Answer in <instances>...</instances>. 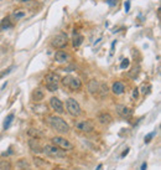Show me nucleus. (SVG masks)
<instances>
[{
	"instance_id": "1",
	"label": "nucleus",
	"mask_w": 161,
	"mask_h": 170,
	"mask_svg": "<svg viewBox=\"0 0 161 170\" xmlns=\"http://www.w3.org/2000/svg\"><path fill=\"white\" fill-rule=\"evenodd\" d=\"M46 123L57 133L59 134H67L70 132V125L66 123L63 118L57 116H48L46 118Z\"/></svg>"
},
{
	"instance_id": "2",
	"label": "nucleus",
	"mask_w": 161,
	"mask_h": 170,
	"mask_svg": "<svg viewBox=\"0 0 161 170\" xmlns=\"http://www.w3.org/2000/svg\"><path fill=\"white\" fill-rule=\"evenodd\" d=\"M87 88H88V92H89L90 94H93L94 97H99V98H103V97L107 96V93H108V87H107V85L101 83V82L95 81V80L89 81Z\"/></svg>"
},
{
	"instance_id": "3",
	"label": "nucleus",
	"mask_w": 161,
	"mask_h": 170,
	"mask_svg": "<svg viewBox=\"0 0 161 170\" xmlns=\"http://www.w3.org/2000/svg\"><path fill=\"white\" fill-rule=\"evenodd\" d=\"M61 82L63 83L64 87H67L72 92H78L82 88V81L78 77H75V76H71V75L63 77Z\"/></svg>"
},
{
	"instance_id": "4",
	"label": "nucleus",
	"mask_w": 161,
	"mask_h": 170,
	"mask_svg": "<svg viewBox=\"0 0 161 170\" xmlns=\"http://www.w3.org/2000/svg\"><path fill=\"white\" fill-rule=\"evenodd\" d=\"M61 82V77L56 73V72H48L45 78H44V83L46 86V88L50 92H55L58 88V83Z\"/></svg>"
},
{
	"instance_id": "5",
	"label": "nucleus",
	"mask_w": 161,
	"mask_h": 170,
	"mask_svg": "<svg viewBox=\"0 0 161 170\" xmlns=\"http://www.w3.org/2000/svg\"><path fill=\"white\" fill-rule=\"evenodd\" d=\"M51 142H52V144H53L55 147H57V148L61 149V150H64V152L73 150V144H72L70 140H67L66 138L61 137V135H56V137H53V138L51 139Z\"/></svg>"
},
{
	"instance_id": "6",
	"label": "nucleus",
	"mask_w": 161,
	"mask_h": 170,
	"mask_svg": "<svg viewBox=\"0 0 161 170\" xmlns=\"http://www.w3.org/2000/svg\"><path fill=\"white\" fill-rule=\"evenodd\" d=\"M51 45L55 49H59V50L61 49H64V47L68 45V36L64 32H59V34H57L56 36L52 38Z\"/></svg>"
},
{
	"instance_id": "7",
	"label": "nucleus",
	"mask_w": 161,
	"mask_h": 170,
	"mask_svg": "<svg viewBox=\"0 0 161 170\" xmlns=\"http://www.w3.org/2000/svg\"><path fill=\"white\" fill-rule=\"evenodd\" d=\"M42 152H44L46 155L51 156V158H56V159L66 158V152L58 149V148L55 147V145H45V147H42Z\"/></svg>"
},
{
	"instance_id": "8",
	"label": "nucleus",
	"mask_w": 161,
	"mask_h": 170,
	"mask_svg": "<svg viewBox=\"0 0 161 170\" xmlns=\"http://www.w3.org/2000/svg\"><path fill=\"white\" fill-rule=\"evenodd\" d=\"M66 109H67L68 114L72 116V117H78L81 114V112H82L79 103L75 98H68L66 101Z\"/></svg>"
},
{
	"instance_id": "9",
	"label": "nucleus",
	"mask_w": 161,
	"mask_h": 170,
	"mask_svg": "<svg viewBox=\"0 0 161 170\" xmlns=\"http://www.w3.org/2000/svg\"><path fill=\"white\" fill-rule=\"evenodd\" d=\"M75 127L77 130H79L81 133H92L94 129V124L92 121L89 119H84V121H78L75 123Z\"/></svg>"
},
{
	"instance_id": "10",
	"label": "nucleus",
	"mask_w": 161,
	"mask_h": 170,
	"mask_svg": "<svg viewBox=\"0 0 161 170\" xmlns=\"http://www.w3.org/2000/svg\"><path fill=\"white\" fill-rule=\"evenodd\" d=\"M50 106H51V108H52L56 113H58V114H62V113L64 112L62 101H61L59 98H57V97H52V98L50 99Z\"/></svg>"
},
{
	"instance_id": "11",
	"label": "nucleus",
	"mask_w": 161,
	"mask_h": 170,
	"mask_svg": "<svg viewBox=\"0 0 161 170\" xmlns=\"http://www.w3.org/2000/svg\"><path fill=\"white\" fill-rule=\"evenodd\" d=\"M115 111H117L118 116L121 117V118H124V119H126V118H129V117L132 116L130 108H128L126 106H123V105H117L115 106Z\"/></svg>"
},
{
	"instance_id": "12",
	"label": "nucleus",
	"mask_w": 161,
	"mask_h": 170,
	"mask_svg": "<svg viewBox=\"0 0 161 170\" xmlns=\"http://www.w3.org/2000/svg\"><path fill=\"white\" fill-rule=\"evenodd\" d=\"M97 119H98V122L103 125H108L113 122V117L108 113V112H103L101 114H98V117H97Z\"/></svg>"
},
{
	"instance_id": "13",
	"label": "nucleus",
	"mask_w": 161,
	"mask_h": 170,
	"mask_svg": "<svg viewBox=\"0 0 161 170\" xmlns=\"http://www.w3.org/2000/svg\"><path fill=\"white\" fill-rule=\"evenodd\" d=\"M31 109L34 113L36 114H46L48 112V108L46 105H42V103H36V105H32L31 106Z\"/></svg>"
},
{
	"instance_id": "14",
	"label": "nucleus",
	"mask_w": 161,
	"mask_h": 170,
	"mask_svg": "<svg viewBox=\"0 0 161 170\" xmlns=\"http://www.w3.org/2000/svg\"><path fill=\"white\" fill-rule=\"evenodd\" d=\"M70 58V55L66 52V51H57L55 53V60L58 62V63H64V62H67Z\"/></svg>"
},
{
	"instance_id": "15",
	"label": "nucleus",
	"mask_w": 161,
	"mask_h": 170,
	"mask_svg": "<svg viewBox=\"0 0 161 170\" xmlns=\"http://www.w3.org/2000/svg\"><path fill=\"white\" fill-rule=\"evenodd\" d=\"M44 98H45V93H44V91H41L40 88H36V89L32 91V93H31V99L34 101V102L39 103V102L42 101Z\"/></svg>"
},
{
	"instance_id": "16",
	"label": "nucleus",
	"mask_w": 161,
	"mask_h": 170,
	"mask_svg": "<svg viewBox=\"0 0 161 170\" xmlns=\"http://www.w3.org/2000/svg\"><path fill=\"white\" fill-rule=\"evenodd\" d=\"M124 91H125V86H124L123 82L118 81V82H114V83H113V86H112V92H113L114 94H121V93H124Z\"/></svg>"
},
{
	"instance_id": "17",
	"label": "nucleus",
	"mask_w": 161,
	"mask_h": 170,
	"mask_svg": "<svg viewBox=\"0 0 161 170\" xmlns=\"http://www.w3.org/2000/svg\"><path fill=\"white\" fill-rule=\"evenodd\" d=\"M29 145L31 148V150L34 153H41L42 152V147L40 145V143L36 140V139H31L29 140Z\"/></svg>"
},
{
	"instance_id": "18",
	"label": "nucleus",
	"mask_w": 161,
	"mask_h": 170,
	"mask_svg": "<svg viewBox=\"0 0 161 170\" xmlns=\"http://www.w3.org/2000/svg\"><path fill=\"white\" fill-rule=\"evenodd\" d=\"M27 134L30 135V137H32V139H40V138H42L44 137V134L39 130V129H34V128H31V129H29V132H27Z\"/></svg>"
},
{
	"instance_id": "19",
	"label": "nucleus",
	"mask_w": 161,
	"mask_h": 170,
	"mask_svg": "<svg viewBox=\"0 0 161 170\" xmlns=\"http://www.w3.org/2000/svg\"><path fill=\"white\" fill-rule=\"evenodd\" d=\"M82 42H83V36L82 35H79V34H76V35L73 36V46L75 47H79L81 45H82Z\"/></svg>"
},
{
	"instance_id": "20",
	"label": "nucleus",
	"mask_w": 161,
	"mask_h": 170,
	"mask_svg": "<svg viewBox=\"0 0 161 170\" xmlns=\"http://www.w3.org/2000/svg\"><path fill=\"white\" fill-rule=\"evenodd\" d=\"M0 170H11V164L9 160H2L0 161Z\"/></svg>"
},
{
	"instance_id": "21",
	"label": "nucleus",
	"mask_w": 161,
	"mask_h": 170,
	"mask_svg": "<svg viewBox=\"0 0 161 170\" xmlns=\"http://www.w3.org/2000/svg\"><path fill=\"white\" fill-rule=\"evenodd\" d=\"M25 15H26V13H25L24 10H15V11H14V14H13V18H14V19H16V20H19V19L24 18Z\"/></svg>"
},
{
	"instance_id": "22",
	"label": "nucleus",
	"mask_w": 161,
	"mask_h": 170,
	"mask_svg": "<svg viewBox=\"0 0 161 170\" xmlns=\"http://www.w3.org/2000/svg\"><path fill=\"white\" fill-rule=\"evenodd\" d=\"M13 119H14V114H13V113L9 114V116L6 117V119H5V122H4V128H5V129L9 128V125H10L11 122H13Z\"/></svg>"
},
{
	"instance_id": "23",
	"label": "nucleus",
	"mask_w": 161,
	"mask_h": 170,
	"mask_svg": "<svg viewBox=\"0 0 161 170\" xmlns=\"http://www.w3.org/2000/svg\"><path fill=\"white\" fill-rule=\"evenodd\" d=\"M9 21H10V18H5V19L2 21V24H0V26H2L3 29H6V27L11 26V24H10Z\"/></svg>"
},
{
	"instance_id": "24",
	"label": "nucleus",
	"mask_w": 161,
	"mask_h": 170,
	"mask_svg": "<svg viewBox=\"0 0 161 170\" xmlns=\"http://www.w3.org/2000/svg\"><path fill=\"white\" fill-rule=\"evenodd\" d=\"M129 65H130V61H129L128 58H125V60H123V62H121V65H120V69H126V67H129Z\"/></svg>"
},
{
	"instance_id": "25",
	"label": "nucleus",
	"mask_w": 161,
	"mask_h": 170,
	"mask_svg": "<svg viewBox=\"0 0 161 170\" xmlns=\"http://www.w3.org/2000/svg\"><path fill=\"white\" fill-rule=\"evenodd\" d=\"M154 135H155V133H154V132H152V133H150V134H148L146 137H145V143H149V142H150V139L154 137Z\"/></svg>"
},
{
	"instance_id": "26",
	"label": "nucleus",
	"mask_w": 161,
	"mask_h": 170,
	"mask_svg": "<svg viewBox=\"0 0 161 170\" xmlns=\"http://www.w3.org/2000/svg\"><path fill=\"white\" fill-rule=\"evenodd\" d=\"M124 8H125V11L128 13V11H129V9H130V3H129V2H125V4H124Z\"/></svg>"
},
{
	"instance_id": "27",
	"label": "nucleus",
	"mask_w": 161,
	"mask_h": 170,
	"mask_svg": "<svg viewBox=\"0 0 161 170\" xmlns=\"http://www.w3.org/2000/svg\"><path fill=\"white\" fill-rule=\"evenodd\" d=\"M138 91H139L138 88H135V89L133 91V97H134L135 99H136V98H138V96H139V92H138Z\"/></svg>"
},
{
	"instance_id": "28",
	"label": "nucleus",
	"mask_w": 161,
	"mask_h": 170,
	"mask_svg": "<svg viewBox=\"0 0 161 170\" xmlns=\"http://www.w3.org/2000/svg\"><path fill=\"white\" fill-rule=\"evenodd\" d=\"M146 169V163H144L143 165H141V170H145Z\"/></svg>"
},
{
	"instance_id": "29",
	"label": "nucleus",
	"mask_w": 161,
	"mask_h": 170,
	"mask_svg": "<svg viewBox=\"0 0 161 170\" xmlns=\"http://www.w3.org/2000/svg\"><path fill=\"white\" fill-rule=\"evenodd\" d=\"M128 150H129V149H126V150H125V152H124V153H123V154H121V156H125V155H126V154H128Z\"/></svg>"
},
{
	"instance_id": "30",
	"label": "nucleus",
	"mask_w": 161,
	"mask_h": 170,
	"mask_svg": "<svg viewBox=\"0 0 161 170\" xmlns=\"http://www.w3.org/2000/svg\"><path fill=\"white\" fill-rule=\"evenodd\" d=\"M22 170H31V169H30V168H27V169H26V168H24Z\"/></svg>"
},
{
	"instance_id": "31",
	"label": "nucleus",
	"mask_w": 161,
	"mask_h": 170,
	"mask_svg": "<svg viewBox=\"0 0 161 170\" xmlns=\"http://www.w3.org/2000/svg\"><path fill=\"white\" fill-rule=\"evenodd\" d=\"M21 2H24V3H26V2H29V0H21Z\"/></svg>"
}]
</instances>
